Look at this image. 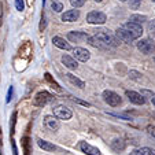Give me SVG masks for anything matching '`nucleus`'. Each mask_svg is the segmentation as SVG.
<instances>
[{
    "instance_id": "nucleus-1",
    "label": "nucleus",
    "mask_w": 155,
    "mask_h": 155,
    "mask_svg": "<svg viewBox=\"0 0 155 155\" xmlns=\"http://www.w3.org/2000/svg\"><path fill=\"white\" fill-rule=\"evenodd\" d=\"M88 43L96 48H114L118 45L120 41L115 37H113L111 35H108L106 30H102V32L88 38Z\"/></svg>"
},
{
    "instance_id": "nucleus-2",
    "label": "nucleus",
    "mask_w": 155,
    "mask_h": 155,
    "mask_svg": "<svg viewBox=\"0 0 155 155\" xmlns=\"http://www.w3.org/2000/svg\"><path fill=\"white\" fill-rule=\"evenodd\" d=\"M107 21V17L106 14L100 11H91L89 14L87 15V22L92 25H103Z\"/></svg>"
},
{
    "instance_id": "nucleus-3",
    "label": "nucleus",
    "mask_w": 155,
    "mask_h": 155,
    "mask_svg": "<svg viewBox=\"0 0 155 155\" xmlns=\"http://www.w3.org/2000/svg\"><path fill=\"white\" fill-rule=\"evenodd\" d=\"M52 110H54V117L59 118V120L68 121V120H70V118L73 117V113H71L68 107H64V106H62V104L55 106Z\"/></svg>"
},
{
    "instance_id": "nucleus-4",
    "label": "nucleus",
    "mask_w": 155,
    "mask_h": 155,
    "mask_svg": "<svg viewBox=\"0 0 155 155\" xmlns=\"http://www.w3.org/2000/svg\"><path fill=\"white\" fill-rule=\"evenodd\" d=\"M103 99H104V102L107 103L108 106H111V107H117V106L121 104L120 95H117L113 91H104L103 92Z\"/></svg>"
},
{
    "instance_id": "nucleus-5",
    "label": "nucleus",
    "mask_w": 155,
    "mask_h": 155,
    "mask_svg": "<svg viewBox=\"0 0 155 155\" xmlns=\"http://www.w3.org/2000/svg\"><path fill=\"white\" fill-rule=\"evenodd\" d=\"M124 29H126L129 33H130L132 36H133V38H139L141 35H143V28H141V25H139V24H135V22H126L125 25H124Z\"/></svg>"
},
{
    "instance_id": "nucleus-6",
    "label": "nucleus",
    "mask_w": 155,
    "mask_h": 155,
    "mask_svg": "<svg viewBox=\"0 0 155 155\" xmlns=\"http://www.w3.org/2000/svg\"><path fill=\"white\" fill-rule=\"evenodd\" d=\"M137 48H139V50H140L143 54H146V55L155 52V44H154V41L150 40V38H144V40H140V41L137 43Z\"/></svg>"
},
{
    "instance_id": "nucleus-7",
    "label": "nucleus",
    "mask_w": 155,
    "mask_h": 155,
    "mask_svg": "<svg viewBox=\"0 0 155 155\" xmlns=\"http://www.w3.org/2000/svg\"><path fill=\"white\" fill-rule=\"evenodd\" d=\"M52 95L48 94V92L43 91V92H38L37 95L35 96V100H33V103H35V106H38V107H43V106H45L47 103H50L51 100H52Z\"/></svg>"
},
{
    "instance_id": "nucleus-8",
    "label": "nucleus",
    "mask_w": 155,
    "mask_h": 155,
    "mask_svg": "<svg viewBox=\"0 0 155 155\" xmlns=\"http://www.w3.org/2000/svg\"><path fill=\"white\" fill-rule=\"evenodd\" d=\"M77 148L87 155H100V150L96 148V147H94V146H91V144L87 143V141H80Z\"/></svg>"
},
{
    "instance_id": "nucleus-9",
    "label": "nucleus",
    "mask_w": 155,
    "mask_h": 155,
    "mask_svg": "<svg viewBox=\"0 0 155 155\" xmlns=\"http://www.w3.org/2000/svg\"><path fill=\"white\" fill-rule=\"evenodd\" d=\"M73 55H74V59L81 61V62H87V61H89V58H91L89 51H87L85 48H74Z\"/></svg>"
},
{
    "instance_id": "nucleus-10",
    "label": "nucleus",
    "mask_w": 155,
    "mask_h": 155,
    "mask_svg": "<svg viewBox=\"0 0 155 155\" xmlns=\"http://www.w3.org/2000/svg\"><path fill=\"white\" fill-rule=\"evenodd\" d=\"M68 38L73 43H82V41H88L89 36L84 32H70L68 35Z\"/></svg>"
},
{
    "instance_id": "nucleus-11",
    "label": "nucleus",
    "mask_w": 155,
    "mask_h": 155,
    "mask_svg": "<svg viewBox=\"0 0 155 155\" xmlns=\"http://www.w3.org/2000/svg\"><path fill=\"white\" fill-rule=\"evenodd\" d=\"M126 96H128V99L130 100L132 103H135V104H144L146 103V99H144V96L141 94H137V92H133V91H126Z\"/></svg>"
},
{
    "instance_id": "nucleus-12",
    "label": "nucleus",
    "mask_w": 155,
    "mask_h": 155,
    "mask_svg": "<svg viewBox=\"0 0 155 155\" xmlns=\"http://www.w3.org/2000/svg\"><path fill=\"white\" fill-rule=\"evenodd\" d=\"M115 35H117V37L120 38L121 41H124V43H132V41L135 40L133 36H132L126 29H124V28H120V29L115 32Z\"/></svg>"
},
{
    "instance_id": "nucleus-13",
    "label": "nucleus",
    "mask_w": 155,
    "mask_h": 155,
    "mask_svg": "<svg viewBox=\"0 0 155 155\" xmlns=\"http://www.w3.org/2000/svg\"><path fill=\"white\" fill-rule=\"evenodd\" d=\"M44 124L50 130H58L59 129L58 120H56V117H52V115H45L44 117Z\"/></svg>"
},
{
    "instance_id": "nucleus-14",
    "label": "nucleus",
    "mask_w": 155,
    "mask_h": 155,
    "mask_svg": "<svg viewBox=\"0 0 155 155\" xmlns=\"http://www.w3.org/2000/svg\"><path fill=\"white\" fill-rule=\"evenodd\" d=\"M78 17H80L78 10H69L64 14H62V21H64V22H74V21L78 19Z\"/></svg>"
},
{
    "instance_id": "nucleus-15",
    "label": "nucleus",
    "mask_w": 155,
    "mask_h": 155,
    "mask_svg": "<svg viewBox=\"0 0 155 155\" xmlns=\"http://www.w3.org/2000/svg\"><path fill=\"white\" fill-rule=\"evenodd\" d=\"M52 43H54V45H56V47H58V48H61V50H66V51L71 50L70 44H69L68 41L64 40V38L59 37V36H55V37L52 38Z\"/></svg>"
},
{
    "instance_id": "nucleus-16",
    "label": "nucleus",
    "mask_w": 155,
    "mask_h": 155,
    "mask_svg": "<svg viewBox=\"0 0 155 155\" xmlns=\"http://www.w3.org/2000/svg\"><path fill=\"white\" fill-rule=\"evenodd\" d=\"M62 63H63L68 69H71V70H73V69H77V66H78L76 59L71 58V56H69V55H63V56H62Z\"/></svg>"
},
{
    "instance_id": "nucleus-17",
    "label": "nucleus",
    "mask_w": 155,
    "mask_h": 155,
    "mask_svg": "<svg viewBox=\"0 0 155 155\" xmlns=\"http://www.w3.org/2000/svg\"><path fill=\"white\" fill-rule=\"evenodd\" d=\"M37 144H38L40 148L44 150V151H55L56 150V147L54 146V144H51L50 141H47V140H43V139H38Z\"/></svg>"
},
{
    "instance_id": "nucleus-18",
    "label": "nucleus",
    "mask_w": 155,
    "mask_h": 155,
    "mask_svg": "<svg viewBox=\"0 0 155 155\" xmlns=\"http://www.w3.org/2000/svg\"><path fill=\"white\" fill-rule=\"evenodd\" d=\"M129 155H155V150L148 148V147H143V148H139L132 151Z\"/></svg>"
},
{
    "instance_id": "nucleus-19",
    "label": "nucleus",
    "mask_w": 155,
    "mask_h": 155,
    "mask_svg": "<svg viewBox=\"0 0 155 155\" xmlns=\"http://www.w3.org/2000/svg\"><path fill=\"white\" fill-rule=\"evenodd\" d=\"M66 77H68V80H69V81H70L73 85H76V87L81 88V89L85 87V82H84V81H81V80H80V78H77V77H74L71 73H68V74H66Z\"/></svg>"
},
{
    "instance_id": "nucleus-20",
    "label": "nucleus",
    "mask_w": 155,
    "mask_h": 155,
    "mask_svg": "<svg viewBox=\"0 0 155 155\" xmlns=\"http://www.w3.org/2000/svg\"><path fill=\"white\" fill-rule=\"evenodd\" d=\"M129 21H130V22H135V24L141 25V24H143V22H146V21H147V17H146V15L133 14V15H130V18H129Z\"/></svg>"
},
{
    "instance_id": "nucleus-21",
    "label": "nucleus",
    "mask_w": 155,
    "mask_h": 155,
    "mask_svg": "<svg viewBox=\"0 0 155 155\" xmlns=\"http://www.w3.org/2000/svg\"><path fill=\"white\" fill-rule=\"evenodd\" d=\"M111 147L114 150H117V151H121V150L125 148V143H124V140H121V139H115V140L111 141Z\"/></svg>"
},
{
    "instance_id": "nucleus-22",
    "label": "nucleus",
    "mask_w": 155,
    "mask_h": 155,
    "mask_svg": "<svg viewBox=\"0 0 155 155\" xmlns=\"http://www.w3.org/2000/svg\"><path fill=\"white\" fill-rule=\"evenodd\" d=\"M44 76H45V80H47V81L50 82V85H51V87H52V88H55L56 91H61V88H59V85L55 82V80H52V77H51V74H50V73H45V74H44Z\"/></svg>"
},
{
    "instance_id": "nucleus-23",
    "label": "nucleus",
    "mask_w": 155,
    "mask_h": 155,
    "mask_svg": "<svg viewBox=\"0 0 155 155\" xmlns=\"http://www.w3.org/2000/svg\"><path fill=\"white\" fill-rule=\"evenodd\" d=\"M51 8L55 12H61L62 10H63V4L59 3V2H52V3H51Z\"/></svg>"
},
{
    "instance_id": "nucleus-24",
    "label": "nucleus",
    "mask_w": 155,
    "mask_h": 155,
    "mask_svg": "<svg viewBox=\"0 0 155 155\" xmlns=\"http://www.w3.org/2000/svg\"><path fill=\"white\" fill-rule=\"evenodd\" d=\"M126 2H128L129 7L133 8V10H137L139 7H140V4H141V0H126Z\"/></svg>"
},
{
    "instance_id": "nucleus-25",
    "label": "nucleus",
    "mask_w": 155,
    "mask_h": 155,
    "mask_svg": "<svg viewBox=\"0 0 155 155\" xmlns=\"http://www.w3.org/2000/svg\"><path fill=\"white\" fill-rule=\"evenodd\" d=\"M22 147H24V151H25V155H30V147H29V139L25 137L22 140Z\"/></svg>"
},
{
    "instance_id": "nucleus-26",
    "label": "nucleus",
    "mask_w": 155,
    "mask_h": 155,
    "mask_svg": "<svg viewBox=\"0 0 155 155\" xmlns=\"http://www.w3.org/2000/svg\"><path fill=\"white\" fill-rule=\"evenodd\" d=\"M70 4L76 8H78V7H82L85 4V0H70Z\"/></svg>"
},
{
    "instance_id": "nucleus-27",
    "label": "nucleus",
    "mask_w": 155,
    "mask_h": 155,
    "mask_svg": "<svg viewBox=\"0 0 155 155\" xmlns=\"http://www.w3.org/2000/svg\"><path fill=\"white\" fill-rule=\"evenodd\" d=\"M15 8H17L18 11H24V8H25L24 0H15Z\"/></svg>"
},
{
    "instance_id": "nucleus-28",
    "label": "nucleus",
    "mask_w": 155,
    "mask_h": 155,
    "mask_svg": "<svg viewBox=\"0 0 155 155\" xmlns=\"http://www.w3.org/2000/svg\"><path fill=\"white\" fill-rule=\"evenodd\" d=\"M129 76H130V78L136 80V81H140V80H141V74L137 73V71H135V70H132L130 73H129Z\"/></svg>"
},
{
    "instance_id": "nucleus-29",
    "label": "nucleus",
    "mask_w": 155,
    "mask_h": 155,
    "mask_svg": "<svg viewBox=\"0 0 155 155\" xmlns=\"http://www.w3.org/2000/svg\"><path fill=\"white\" fill-rule=\"evenodd\" d=\"M148 32L151 33L152 36H155V19H152L148 24Z\"/></svg>"
},
{
    "instance_id": "nucleus-30",
    "label": "nucleus",
    "mask_w": 155,
    "mask_h": 155,
    "mask_svg": "<svg viewBox=\"0 0 155 155\" xmlns=\"http://www.w3.org/2000/svg\"><path fill=\"white\" fill-rule=\"evenodd\" d=\"M71 100H73V102H76V103H78V104L85 106V107H91V103L84 102V100H80V99H77V97H71Z\"/></svg>"
},
{
    "instance_id": "nucleus-31",
    "label": "nucleus",
    "mask_w": 155,
    "mask_h": 155,
    "mask_svg": "<svg viewBox=\"0 0 155 155\" xmlns=\"http://www.w3.org/2000/svg\"><path fill=\"white\" fill-rule=\"evenodd\" d=\"M141 95H143V96H150V97L155 96V95H154V92H151V91H147V89H144V91H141Z\"/></svg>"
},
{
    "instance_id": "nucleus-32",
    "label": "nucleus",
    "mask_w": 155,
    "mask_h": 155,
    "mask_svg": "<svg viewBox=\"0 0 155 155\" xmlns=\"http://www.w3.org/2000/svg\"><path fill=\"white\" fill-rule=\"evenodd\" d=\"M44 28H45V17H44V14L41 15V22H40V30H43Z\"/></svg>"
},
{
    "instance_id": "nucleus-33",
    "label": "nucleus",
    "mask_w": 155,
    "mask_h": 155,
    "mask_svg": "<svg viewBox=\"0 0 155 155\" xmlns=\"http://www.w3.org/2000/svg\"><path fill=\"white\" fill-rule=\"evenodd\" d=\"M148 133L152 136V137H155V126H150V128H148Z\"/></svg>"
},
{
    "instance_id": "nucleus-34",
    "label": "nucleus",
    "mask_w": 155,
    "mask_h": 155,
    "mask_svg": "<svg viewBox=\"0 0 155 155\" xmlns=\"http://www.w3.org/2000/svg\"><path fill=\"white\" fill-rule=\"evenodd\" d=\"M11 96H12V88H10V91H8V97H7V102H10V100H11Z\"/></svg>"
},
{
    "instance_id": "nucleus-35",
    "label": "nucleus",
    "mask_w": 155,
    "mask_h": 155,
    "mask_svg": "<svg viewBox=\"0 0 155 155\" xmlns=\"http://www.w3.org/2000/svg\"><path fill=\"white\" fill-rule=\"evenodd\" d=\"M151 102H152V103H154V104H155V96H152V97H151Z\"/></svg>"
},
{
    "instance_id": "nucleus-36",
    "label": "nucleus",
    "mask_w": 155,
    "mask_h": 155,
    "mask_svg": "<svg viewBox=\"0 0 155 155\" xmlns=\"http://www.w3.org/2000/svg\"><path fill=\"white\" fill-rule=\"evenodd\" d=\"M95 2H102V0H95Z\"/></svg>"
},
{
    "instance_id": "nucleus-37",
    "label": "nucleus",
    "mask_w": 155,
    "mask_h": 155,
    "mask_svg": "<svg viewBox=\"0 0 155 155\" xmlns=\"http://www.w3.org/2000/svg\"><path fill=\"white\" fill-rule=\"evenodd\" d=\"M120 2H126V0H120Z\"/></svg>"
},
{
    "instance_id": "nucleus-38",
    "label": "nucleus",
    "mask_w": 155,
    "mask_h": 155,
    "mask_svg": "<svg viewBox=\"0 0 155 155\" xmlns=\"http://www.w3.org/2000/svg\"><path fill=\"white\" fill-rule=\"evenodd\" d=\"M154 117H155V113H154Z\"/></svg>"
},
{
    "instance_id": "nucleus-39",
    "label": "nucleus",
    "mask_w": 155,
    "mask_h": 155,
    "mask_svg": "<svg viewBox=\"0 0 155 155\" xmlns=\"http://www.w3.org/2000/svg\"><path fill=\"white\" fill-rule=\"evenodd\" d=\"M152 2H155V0H152Z\"/></svg>"
},
{
    "instance_id": "nucleus-40",
    "label": "nucleus",
    "mask_w": 155,
    "mask_h": 155,
    "mask_svg": "<svg viewBox=\"0 0 155 155\" xmlns=\"http://www.w3.org/2000/svg\"><path fill=\"white\" fill-rule=\"evenodd\" d=\"M154 61H155V58H154Z\"/></svg>"
}]
</instances>
